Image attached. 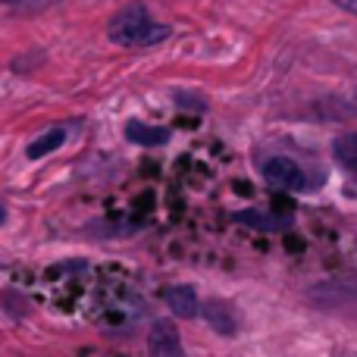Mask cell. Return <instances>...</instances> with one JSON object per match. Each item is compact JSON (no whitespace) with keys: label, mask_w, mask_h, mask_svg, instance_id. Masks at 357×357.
Wrapping results in <instances>:
<instances>
[{"label":"cell","mask_w":357,"mask_h":357,"mask_svg":"<svg viewBox=\"0 0 357 357\" xmlns=\"http://www.w3.org/2000/svg\"><path fill=\"white\" fill-rule=\"evenodd\" d=\"M264 178L270 185H276V188H285V191H301L304 185H307L301 167H298L295 160H289V157H273V160H266Z\"/></svg>","instance_id":"obj_3"},{"label":"cell","mask_w":357,"mask_h":357,"mask_svg":"<svg viewBox=\"0 0 357 357\" xmlns=\"http://www.w3.org/2000/svg\"><path fill=\"white\" fill-rule=\"evenodd\" d=\"M3 222H6V207L0 204V226H3Z\"/></svg>","instance_id":"obj_12"},{"label":"cell","mask_w":357,"mask_h":357,"mask_svg":"<svg viewBox=\"0 0 357 357\" xmlns=\"http://www.w3.org/2000/svg\"><path fill=\"white\" fill-rule=\"evenodd\" d=\"M126 138L138 148H160V144L169 142V129H160V126H148V123H138V119H129L126 126Z\"/></svg>","instance_id":"obj_4"},{"label":"cell","mask_w":357,"mask_h":357,"mask_svg":"<svg viewBox=\"0 0 357 357\" xmlns=\"http://www.w3.org/2000/svg\"><path fill=\"white\" fill-rule=\"evenodd\" d=\"M238 222H248V226H257V229H285L282 220H273V216L264 213H254V210H245V213H235Z\"/></svg>","instance_id":"obj_9"},{"label":"cell","mask_w":357,"mask_h":357,"mask_svg":"<svg viewBox=\"0 0 357 357\" xmlns=\"http://www.w3.org/2000/svg\"><path fill=\"white\" fill-rule=\"evenodd\" d=\"M163 301L169 304V310H173L176 317H195L197 310H201L197 291L191 289V285H173V289H167L163 291Z\"/></svg>","instance_id":"obj_5"},{"label":"cell","mask_w":357,"mask_h":357,"mask_svg":"<svg viewBox=\"0 0 357 357\" xmlns=\"http://www.w3.org/2000/svg\"><path fill=\"white\" fill-rule=\"evenodd\" d=\"M204 317H207V323H210V326H213L220 335H232V333H235V317L229 314V310L222 307V304H216V301H213V304H207Z\"/></svg>","instance_id":"obj_7"},{"label":"cell","mask_w":357,"mask_h":357,"mask_svg":"<svg viewBox=\"0 0 357 357\" xmlns=\"http://www.w3.org/2000/svg\"><path fill=\"white\" fill-rule=\"evenodd\" d=\"M333 154H335V160H339V163H345V167L357 169V135H342V138H335Z\"/></svg>","instance_id":"obj_8"},{"label":"cell","mask_w":357,"mask_h":357,"mask_svg":"<svg viewBox=\"0 0 357 357\" xmlns=\"http://www.w3.org/2000/svg\"><path fill=\"white\" fill-rule=\"evenodd\" d=\"M333 3L345 6V10H348V13H357V0H333Z\"/></svg>","instance_id":"obj_11"},{"label":"cell","mask_w":357,"mask_h":357,"mask_svg":"<svg viewBox=\"0 0 357 357\" xmlns=\"http://www.w3.org/2000/svg\"><path fill=\"white\" fill-rule=\"evenodd\" d=\"M169 35H173V29L163 22H154V16L144 3L123 6L107 25V38L119 47H154V44L167 41Z\"/></svg>","instance_id":"obj_1"},{"label":"cell","mask_w":357,"mask_h":357,"mask_svg":"<svg viewBox=\"0 0 357 357\" xmlns=\"http://www.w3.org/2000/svg\"><path fill=\"white\" fill-rule=\"evenodd\" d=\"M148 351L151 357H188L182 348V335H178L173 320H157L148 335Z\"/></svg>","instance_id":"obj_2"},{"label":"cell","mask_w":357,"mask_h":357,"mask_svg":"<svg viewBox=\"0 0 357 357\" xmlns=\"http://www.w3.org/2000/svg\"><path fill=\"white\" fill-rule=\"evenodd\" d=\"M63 142H66V129L63 126H54L50 132H44V135H38L35 142L25 148V154H29V160H41V157L54 154L56 148H63Z\"/></svg>","instance_id":"obj_6"},{"label":"cell","mask_w":357,"mask_h":357,"mask_svg":"<svg viewBox=\"0 0 357 357\" xmlns=\"http://www.w3.org/2000/svg\"><path fill=\"white\" fill-rule=\"evenodd\" d=\"M0 3H13V0H0Z\"/></svg>","instance_id":"obj_13"},{"label":"cell","mask_w":357,"mask_h":357,"mask_svg":"<svg viewBox=\"0 0 357 357\" xmlns=\"http://www.w3.org/2000/svg\"><path fill=\"white\" fill-rule=\"evenodd\" d=\"M60 3V0H13V10L16 13H38V10H47V6Z\"/></svg>","instance_id":"obj_10"}]
</instances>
